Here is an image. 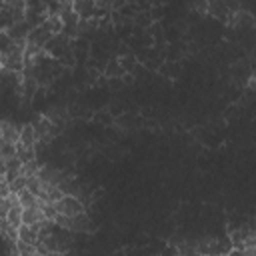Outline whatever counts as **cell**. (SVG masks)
Listing matches in <instances>:
<instances>
[{
  "label": "cell",
  "mask_w": 256,
  "mask_h": 256,
  "mask_svg": "<svg viewBox=\"0 0 256 256\" xmlns=\"http://www.w3.org/2000/svg\"><path fill=\"white\" fill-rule=\"evenodd\" d=\"M54 208H56V216L70 218V216H76V214L84 212V202L74 194H62L54 202Z\"/></svg>",
  "instance_id": "6da1fadb"
},
{
  "label": "cell",
  "mask_w": 256,
  "mask_h": 256,
  "mask_svg": "<svg viewBox=\"0 0 256 256\" xmlns=\"http://www.w3.org/2000/svg\"><path fill=\"white\" fill-rule=\"evenodd\" d=\"M196 252L200 254H228L232 244L228 238H216V236H206L202 240H196Z\"/></svg>",
  "instance_id": "7a4b0ae2"
},
{
  "label": "cell",
  "mask_w": 256,
  "mask_h": 256,
  "mask_svg": "<svg viewBox=\"0 0 256 256\" xmlns=\"http://www.w3.org/2000/svg\"><path fill=\"white\" fill-rule=\"evenodd\" d=\"M228 240H230L232 248H236V250L242 252L246 246H252V244H254V230H252V226H244V224H240L238 228L230 230Z\"/></svg>",
  "instance_id": "3957f363"
},
{
  "label": "cell",
  "mask_w": 256,
  "mask_h": 256,
  "mask_svg": "<svg viewBox=\"0 0 256 256\" xmlns=\"http://www.w3.org/2000/svg\"><path fill=\"white\" fill-rule=\"evenodd\" d=\"M70 8L80 20H88V18L98 16V2L96 0H74L70 4Z\"/></svg>",
  "instance_id": "277c9868"
},
{
  "label": "cell",
  "mask_w": 256,
  "mask_h": 256,
  "mask_svg": "<svg viewBox=\"0 0 256 256\" xmlns=\"http://www.w3.org/2000/svg\"><path fill=\"white\" fill-rule=\"evenodd\" d=\"M38 232H40V228L38 226H32V224H20L18 226V238L16 240H20V242H26V244H38Z\"/></svg>",
  "instance_id": "5b68a950"
},
{
  "label": "cell",
  "mask_w": 256,
  "mask_h": 256,
  "mask_svg": "<svg viewBox=\"0 0 256 256\" xmlns=\"http://www.w3.org/2000/svg\"><path fill=\"white\" fill-rule=\"evenodd\" d=\"M0 134H2V140L10 144H16L20 140V128H16L12 122H6V120H0Z\"/></svg>",
  "instance_id": "8992f818"
},
{
  "label": "cell",
  "mask_w": 256,
  "mask_h": 256,
  "mask_svg": "<svg viewBox=\"0 0 256 256\" xmlns=\"http://www.w3.org/2000/svg\"><path fill=\"white\" fill-rule=\"evenodd\" d=\"M16 158L20 160V164H26V162L36 160V146L16 142Z\"/></svg>",
  "instance_id": "52a82bcc"
},
{
  "label": "cell",
  "mask_w": 256,
  "mask_h": 256,
  "mask_svg": "<svg viewBox=\"0 0 256 256\" xmlns=\"http://www.w3.org/2000/svg\"><path fill=\"white\" fill-rule=\"evenodd\" d=\"M22 144H30V146H36L38 144V134H36V128L34 124H24L20 128V140Z\"/></svg>",
  "instance_id": "ba28073f"
},
{
  "label": "cell",
  "mask_w": 256,
  "mask_h": 256,
  "mask_svg": "<svg viewBox=\"0 0 256 256\" xmlns=\"http://www.w3.org/2000/svg\"><path fill=\"white\" fill-rule=\"evenodd\" d=\"M22 210H24V206L16 200L14 204H10V208H8V212H6V220L12 224V226H20L22 224Z\"/></svg>",
  "instance_id": "9c48e42d"
},
{
  "label": "cell",
  "mask_w": 256,
  "mask_h": 256,
  "mask_svg": "<svg viewBox=\"0 0 256 256\" xmlns=\"http://www.w3.org/2000/svg\"><path fill=\"white\" fill-rule=\"evenodd\" d=\"M12 24H16V18H14L12 10L6 4H0V32H6Z\"/></svg>",
  "instance_id": "30bf717a"
},
{
  "label": "cell",
  "mask_w": 256,
  "mask_h": 256,
  "mask_svg": "<svg viewBox=\"0 0 256 256\" xmlns=\"http://www.w3.org/2000/svg\"><path fill=\"white\" fill-rule=\"evenodd\" d=\"M66 2H68V4H72V2H74V0H66Z\"/></svg>",
  "instance_id": "8fae6325"
}]
</instances>
